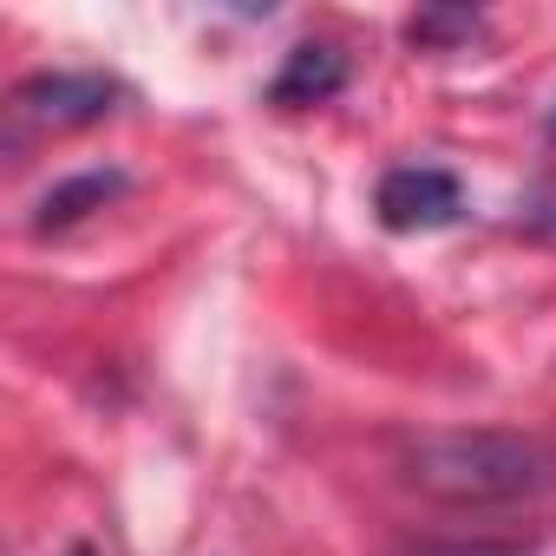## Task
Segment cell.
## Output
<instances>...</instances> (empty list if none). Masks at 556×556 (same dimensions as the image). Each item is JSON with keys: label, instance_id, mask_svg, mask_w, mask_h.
Here are the masks:
<instances>
[{"label": "cell", "instance_id": "cell-6", "mask_svg": "<svg viewBox=\"0 0 556 556\" xmlns=\"http://www.w3.org/2000/svg\"><path fill=\"white\" fill-rule=\"evenodd\" d=\"M471 34H478V14H465V8H439V14H413L406 21L413 47H452V40H471Z\"/></svg>", "mask_w": 556, "mask_h": 556}, {"label": "cell", "instance_id": "cell-5", "mask_svg": "<svg viewBox=\"0 0 556 556\" xmlns=\"http://www.w3.org/2000/svg\"><path fill=\"white\" fill-rule=\"evenodd\" d=\"M125 170H79V177H60L47 197H40V210H34V229L47 236V229H66V223H79V216H92V210H105L112 197H125Z\"/></svg>", "mask_w": 556, "mask_h": 556}, {"label": "cell", "instance_id": "cell-8", "mask_svg": "<svg viewBox=\"0 0 556 556\" xmlns=\"http://www.w3.org/2000/svg\"><path fill=\"white\" fill-rule=\"evenodd\" d=\"M543 131H549V144H556V105H549V112H543Z\"/></svg>", "mask_w": 556, "mask_h": 556}, {"label": "cell", "instance_id": "cell-4", "mask_svg": "<svg viewBox=\"0 0 556 556\" xmlns=\"http://www.w3.org/2000/svg\"><path fill=\"white\" fill-rule=\"evenodd\" d=\"M341 86H348V60H341V47H328V40H302V47L289 53V66L275 73V86H268V105H282V112L328 105Z\"/></svg>", "mask_w": 556, "mask_h": 556}, {"label": "cell", "instance_id": "cell-3", "mask_svg": "<svg viewBox=\"0 0 556 556\" xmlns=\"http://www.w3.org/2000/svg\"><path fill=\"white\" fill-rule=\"evenodd\" d=\"M374 210L393 236H426V229H445L465 216V190L439 164H393L374 190Z\"/></svg>", "mask_w": 556, "mask_h": 556}, {"label": "cell", "instance_id": "cell-1", "mask_svg": "<svg viewBox=\"0 0 556 556\" xmlns=\"http://www.w3.org/2000/svg\"><path fill=\"white\" fill-rule=\"evenodd\" d=\"M400 471L413 491L439 504H530L556 491V445L543 432L510 426H452L400 445Z\"/></svg>", "mask_w": 556, "mask_h": 556}, {"label": "cell", "instance_id": "cell-7", "mask_svg": "<svg viewBox=\"0 0 556 556\" xmlns=\"http://www.w3.org/2000/svg\"><path fill=\"white\" fill-rule=\"evenodd\" d=\"M400 556H530L517 543H406Z\"/></svg>", "mask_w": 556, "mask_h": 556}, {"label": "cell", "instance_id": "cell-2", "mask_svg": "<svg viewBox=\"0 0 556 556\" xmlns=\"http://www.w3.org/2000/svg\"><path fill=\"white\" fill-rule=\"evenodd\" d=\"M118 79L105 73H34L14 86V125L21 131H79V125H99L118 112Z\"/></svg>", "mask_w": 556, "mask_h": 556}]
</instances>
